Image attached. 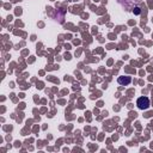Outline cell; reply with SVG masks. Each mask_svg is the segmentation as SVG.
I'll list each match as a JSON object with an SVG mask.
<instances>
[{
    "mask_svg": "<svg viewBox=\"0 0 153 153\" xmlns=\"http://www.w3.org/2000/svg\"><path fill=\"white\" fill-rule=\"evenodd\" d=\"M117 83L120 85H122V86H127V85H129L132 83V77H129V75H121V77L117 78Z\"/></svg>",
    "mask_w": 153,
    "mask_h": 153,
    "instance_id": "cell-2",
    "label": "cell"
},
{
    "mask_svg": "<svg viewBox=\"0 0 153 153\" xmlns=\"http://www.w3.org/2000/svg\"><path fill=\"white\" fill-rule=\"evenodd\" d=\"M133 12H134V15H136V16H138V15H140V13H141V9L136 6V7H134V10H133Z\"/></svg>",
    "mask_w": 153,
    "mask_h": 153,
    "instance_id": "cell-3",
    "label": "cell"
},
{
    "mask_svg": "<svg viewBox=\"0 0 153 153\" xmlns=\"http://www.w3.org/2000/svg\"><path fill=\"white\" fill-rule=\"evenodd\" d=\"M136 105H138V108L140 109V110H146V109H148L149 108V99H148V97H145V96H142V97H140V98H138V101H136Z\"/></svg>",
    "mask_w": 153,
    "mask_h": 153,
    "instance_id": "cell-1",
    "label": "cell"
}]
</instances>
